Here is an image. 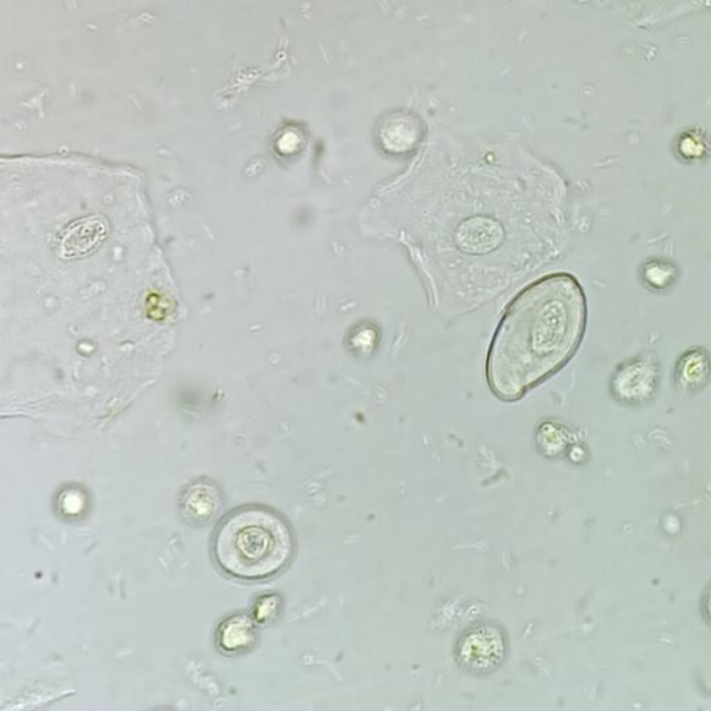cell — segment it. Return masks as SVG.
Segmentation results:
<instances>
[{
  "mask_svg": "<svg viewBox=\"0 0 711 711\" xmlns=\"http://www.w3.org/2000/svg\"><path fill=\"white\" fill-rule=\"evenodd\" d=\"M507 652L505 632L499 627L481 622L458 639L456 659L463 670L484 676L503 663Z\"/></svg>",
  "mask_w": 711,
  "mask_h": 711,
  "instance_id": "3957f363",
  "label": "cell"
},
{
  "mask_svg": "<svg viewBox=\"0 0 711 711\" xmlns=\"http://www.w3.org/2000/svg\"><path fill=\"white\" fill-rule=\"evenodd\" d=\"M293 537L276 513L246 507L224 519L215 538V559L228 576L260 581L280 574L291 561Z\"/></svg>",
  "mask_w": 711,
  "mask_h": 711,
  "instance_id": "7a4b0ae2",
  "label": "cell"
},
{
  "mask_svg": "<svg viewBox=\"0 0 711 711\" xmlns=\"http://www.w3.org/2000/svg\"><path fill=\"white\" fill-rule=\"evenodd\" d=\"M251 627L248 620L244 618H234L228 621L226 627L223 628L221 645L228 650H238L249 645L254 636H251Z\"/></svg>",
  "mask_w": 711,
  "mask_h": 711,
  "instance_id": "ba28073f",
  "label": "cell"
},
{
  "mask_svg": "<svg viewBox=\"0 0 711 711\" xmlns=\"http://www.w3.org/2000/svg\"><path fill=\"white\" fill-rule=\"evenodd\" d=\"M702 609L705 620H708L711 626V585L703 596Z\"/></svg>",
  "mask_w": 711,
  "mask_h": 711,
  "instance_id": "9c48e42d",
  "label": "cell"
},
{
  "mask_svg": "<svg viewBox=\"0 0 711 711\" xmlns=\"http://www.w3.org/2000/svg\"><path fill=\"white\" fill-rule=\"evenodd\" d=\"M680 270L671 260L652 259L641 269V281L652 292H666L676 286Z\"/></svg>",
  "mask_w": 711,
  "mask_h": 711,
  "instance_id": "8992f818",
  "label": "cell"
},
{
  "mask_svg": "<svg viewBox=\"0 0 711 711\" xmlns=\"http://www.w3.org/2000/svg\"><path fill=\"white\" fill-rule=\"evenodd\" d=\"M677 155L687 163L703 161L709 155V144L699 131H687L677 141Z\"/></svg>",
  "mask_w": 711,
  "mask_h": 711,
  "instance_id": "52a82bcc",
  "label": "cell"
},
{
  "mask_svg": "<svg viewBox=\"0 0 711 711\" xmlns=\"http://www.w3.org/2000/svg\"><path fill=\"white\" fill-rule=\"evenodd\" d=\"M711 380V354L708 349L694 347L677 360L674 384L683 395H694Z\"/></svg>",
  "mask_w": 711,
  "mask_h": 711,
  "instance_id": "5b68a950",
  "label": "cell"
},
{
  "mask_svg": "<svg viewBox=\"0 0 711 711\" xmlns=\"http://www.w3.org/2000/svg\"><path fill=\"white\" fill-rule=\"evenodd\" d=\"M587 298L576 277L560 272L525 288L495 332L486 380L502 401L523 398L570 362L587 328Z\"/></svg>",
  "mask_w": 711,
  "mask_h": 711,
  "instance_id": "6da1fadb",
  "label": "cell"
},
{
  "mask_svg": "<svg viewBox=\"0 0 711 711\" xmlns=\"http://www.w3.org/2000/svg\"><path fill=\"white\" fill-rule=\"evenodd\" d=\"M660 387V365L650 354L637 356L618 365L610 390L618 403L642 406L656 396Z\"/></svg>",
  "mask_w": 711,
  "mask_h": 711,
  "instance_id": "277c9868",
  "label": "cell"
}]
</instances>
